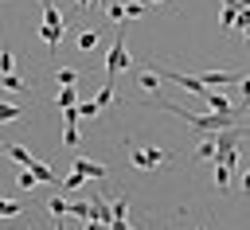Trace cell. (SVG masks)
I'll return each instance as SVG.
<instances>
[{"label": "cell", "instance_id": "obj_16", "mask_svg": "<svg viewBox=\"0 0 250 230\" xmlns=\"http://www.w3.org/2000/svg\"><path fill=\"white\" fill-rule=\"evenodd\" d=\"M55 82H59V90H66V86H74V82H78V70L59 66V70H55Z\"/></svg>", "mask_w": 250, "mask_h": 230}, {"label": "cell", "instance_id": "obj_6", "mask_svg": "<svg viewBox=\"0 0 250 230\" xmlns=\"http://www.w3.org/2000/svg\"><path fill=\"white\" fill-rule=\"evenodd\" d=\"M203 105H207V113H238L234 101H230L227 94H219V90H207V94H203Z\"/></svg>", "mask_w": 250, "mask_h": 230}, {"label": "cell", "instance_id": "obj_37", "mask_svg": "<svg viewBox=\"0 0 250 230\" xmlns=\"http://www.w3.org/2000/svg\"><path fill=\"white\" fill-rule=\"evenodd\" d=\"M43 8H51V0H43Z\"/></svg>", "mask_w": 250, "mask_h": 230}, {"label": "cell", "instance_id": "obj_18", "mask_svg": "<svg viewBox=\"0 0 250 230\" xmlns=\"http://www.w3.org/2000/svg\"><path fill=\"white\" fill-rule=\"evenodd\" d=\"M47 211H51L55 218H62V214H70V199H62V195H55V199H47Z\"/></svg>", "mask_w": 250, "mask_h": 230}, {"label": "cell", "instance_id": "obj_8", "mask_svg": "<svg viewBox=\"0 0 250 230\" xmlns=\"http://www.w3.org/2000/svg\"><path fill=\"white\" fill-rule=\"evenodd\" d=\"M27 172H31V175H35L39 183H62V175H59V172H55L51 164H43V160H35V164H31Z\"/></svg>", "mask_w": 250, "mask_h": 230}, {"label": "cell", "instance_id": "obj_9", "mask_svg": "<svg viewBox=\"0 0 250 230\" xmlns=\"http://www.w3.org/2000/svg\"><path fill=\"white\" fill-rule=\"evenodd\" d=\"M4 156H8V160H16L20 168H31V164H35V156H31L23 144H4Z\"/></svg>", "mask_w": 250, "mask_h": 230}, {"label": "cell", "instance_id": "obj_33", "mask_svg": "<svg viewBox=\"0 0 250 230\" xmlns=\"http://www.w3.org/2000/svg\"><path fill=\"white\" fill-rule=\"evenodd\" d=\"M242 191L250 195V168H246V175H242Z\"/></svg>", "mask_w": 250, "mask_h": 230}, {"label": "cell", "instance_id": "obj_26", "mask_svg": "<svg viewBox=\"0 0 250 230\" xmlns=\"http://www.w3.org/2000/svg\"><path fill=\"white\" fill-rule=\"evenodd\" d=\"M105 16H109L113 23H121V19H125V4H105Z\"/></svg>", "mask_w": 250, "mask_h": 230}, {"label": "cell", "instance_id": "obj_10", "mask_svg": "<svg viewBox=\"0 0 250 230\" xmlns=\"http://www.w3.org/2000/svg\"><path fill=\"white\" fill-rule=\"evenodd\" d=\"M219 156V144H215V133H207L199 144H195V160H215Z\"/></svg>", "mask_w": 250, "mask_h": 230}, {"label": "cell", "instance_id": "obj_22", "mask_svg": "<svg viewBox=\"0 0 250 230\" xmlns=\"http://www.w3.org/2000/svg\"><path fill=\"white\" fill-rule=\"evenodd\" d=\"M234 19H238V8H223V12H219V27H223V31H230Z\"/></svg>", "mask_w": 250, "mask_h": 230}, {"label": "cell", "instance_id": "obj_2", "mask_svg": "<svg viewBox=\"0 0 250 230\" xmlns=\"http://www.w3.org/2000/svg\"><path fill=\"white\" fill-rule=\"evenodd\" d=\"M62 31H66V23H62L59 8H55V4H51V8H43V27H39V35H43L47 51H55V47L62 43Z\"/></svg>", "mask_w": 250, "mask_h": 230}, {"label": "cell", "instance_id": "obj_25", "mask_svg": "<svg viewBox=\"0 0 250 230\" xmlns=\"http://www.w3.org/2000/svg\"><path fill=\"white\" fill-rule=\"evenodd\" d=\"M16 70V55L12 51H0V74H12Z\"/></svg>", "mask_w": 250, "mask_h": 230}, {"label": "cell", "instance_id": "obj_24", "mask_svg": "<svg viewBox=\"0 0 250 230\" xmlns=\"http://www.w3.org/2000/svg\"><path fill=\"white\" fill-rule=\"evenodd\" d=\"M98 113H102V109L94 105V97H90V101H78V117H90V121H94Z\"/></svg>", "mask_w": 250, "mask_h": 230}, {"label": "cell", "instance_id": "obj_30", "mask_svg": "<svg viewBox=\"0 0 250 230\" xmlns=\"http://www.w3.org/2000/svg\"><path fill=\"white\" fill-rule=\"evenodd\" d=\"M137 16H145V4H125V19H137Z\"/></svg>", "mask_w": 250, "mask_h": 230}, {"label": "cell", "instance_id": "obj_35", "mask_svg": "<svg viewBox=\"0 0 250 230\" xmlns=\"http://www.w3.org/2000/svg\"><path fill=\"white\" fill-rule=\"evenodd\" d=\"M109 230H133L129 222H109Z\"/></svg>", "mask_w": 250, "mask_h": 230}, {"label": "cell", "instance_id": "obj_20", "mask_svg": "<svg viewBox=\"0 0 250 230\" xmlns=\"http://www.w3.org/2000/svg\"><path fill=\"white\" fill-rule=\"evenodd\" d=\"M74 47H78V51H82V55H90V51H94V47H98V31H82V35H78V43H74Z\"/></svg>", "mask_w": 250, "mask_h": 230}, {"label": "cell", "instance_id": "obj_4", "mask_svg": "<svg viewBox=\"0 0 250 230\" xmlns=\"http://www.w3.org/2000/svg\"><path fill=\"white\" fill-rule=\"evenodd\" d=\"M168 156L160 152V148H137V144H129V164L137 168V172H152V168H160Z\"/></svg>", "mask_w": 250, "mask_h": 230}, {"label": "cell", "instance_id": "obj_11", "mask_svg": "<svg viewBox=\"0 0 250 230\" xmlns=\"http://www.w3.org/2000/svg\"><path fill=\"white\" fill-rule=\"evenodd\" d=\"M137 86H141V90H148V94H156V86H160V74H156V66L141 70V74H137Z\"/></svg>", "mask_w": 250, "mask_h": 230}, {"label": "cell", "instance_id": "obj_3", "mask_svg": "<svg viewBox=\"0 0 250 230\" xmlns=\"http://www.w3.org/2000/svg\"><path fill=\"white\" fill-rule=\"evenodd\" d=\"M238 129H230V133H215V144H219V156H215V164L219 168H234L238 164Z\"/></svg>", "mask_w": 250, "mask_h": 230}, {"label": "cell", "instance_id": "obj_14", "mask_svg": "<svg viewBox=\"0 0 250 230\" xmlns=\"http://www.w3.org/2000/svg\"><path fill=\"white\" fill-rule=\"evenodd\" d=\"M70 214H74V218L94 222V207H90V199H74V203H70Z\"/></svg>", "mask_w": 250, "mask_h": 230}, {"label": "cell", "instance_id": "obj_21", "mask_svg": "<svg viewBox=\"0 0 250 230\" xmlns=\"http://www.w3.org/2000/svg\"><path fill=\"white\" fill-rule=\"evenodd\" d=\"M0 86H4V90H12V94H23V90H27V82H23V78H16V74H0Z\"/></svg>", "mask_w": 250, "mask_h": 230}, {"label": "cell", "instance_id": "obj_36", "mask_svg": "<svg viewBox=\"0 0 250 230\" xmlns=\"http://www.w3.org/2000/svg\"><path fill=\"white\" fill-rule=\"evenodd\" d=\"M238 117H250V105H246V109H238Z\"/></svg>", "mask_w": 250, "mask_h": 230}, {"label": "cell", "instance_id": "obj_23", "mask_svg": "<svg viewBox=\"0 0 250 230\" xmlns=\"http://www.w3.org/2000/svg\"><path fill=\"white\" fill-rule=\"evenodd\" d=\"M215 187H219V191L230 187V168H219V164H215Z\"/></svg>", "mask_w": 250, "mask_h": 230}, {"label": "cell", "instance_id": "obj_27", "mask_svg": "<svg viewBox=\"0 0 250 230\" xmlns=\"http://www.w3.org/2000/svg\"><path fill=\"white\" fill-rule=\"evenodd\" d=\"M62 140H66V144L74 148V144L82 140V133H78V125H66V129H62Z\"/></svg>", "mask_w": 250, "mask_h": 230}, {"label": "cell", "instance_id": "obj_38", "mask_svg": "<svg viewBox=\"0 0 250 230\" xmlns=\"http://www.w3.org/2000/svg\"><path fill=\"white\" fill-rule=\"evenodd\" d=\"M246 43H250V31H246Z\"/></svg>", "mask_w": 250, "mask_h": 230}, {"label": "cell", "instance_id": "obj_29", "mask_svg": "<svg viewBox=\"0 0 250 230\" xmlns=\"http://www.w3.org/2000/svg\"><path fill=\"white\" fill-rule=\"evenodd\" d=\"M62 187H66V191L82 187V175H78V172H66V175H62Z\"/></svg>", "mask_w": 250, "mask_h": 230}, {"label": "cell", "instance_id": "obj_1", "mask_svg": "<svg viewBox=\"0 0 250 230\" xmlns=\"http://www.w3.org/2000/svg\"><path fill=\"white\" fill-rule=\"evenodd\" d=\"M133 62V55H129V47H125V27L117 23V39H113V47H109V58H105V78L113 82L125 66Z\"/></svg>", "mask_w": 250, "mask_h": 230}, {"label": "cell", "instance_id": "obj_13", "mask_svg": "<svg viewBox=\"0 0 250 230\" xmlns=\"http://www.w3.org/2000/svg\"><path fill=\"white\" fill-rule=\"evenodd\" d=\"M55 105H59V109H74V105H78V90H74V86H66V90H59V97H55Z\"/></svg>", "mask_w": 250, "mask_h": 230}, {"label": "cell", "instance_id": "obj_17", "mask_svg": "<svg viewBox=\"0 0 250 230\" xmlns=\"http://www.w3.org/2000/svg\"><path fill=\"white\" fill-rule=\"evenodd\" d=\"M94 105H98V109H105V105H113V82H109V78H105V86H102V90L94 94Z\"/></svg>", "mask_w": 250, "mask_h": 230}, {"label": "cell", "instance_id": "obj_28", "mask_svg": "<svg viewBox=\"0 0 250 230\" xmlns=\"http://www.w3.org/2000/svg\"><path fill=\"white\" fill-rule=\"evenodd\" d=\"M16 183H20V187H23V191H31V187H35V183H39V179H35V175H31V172H27V168H23V172H20V175H16Z\"/></svg>", "mask_w": 250, "mask_h": 230}, {"label": "cell", "instance_id": "obj_41", "mask_svg": "<svg viewBox=\"0 0 250 230\" xmlns=\"http://www.w3.org/2000/svg\"><path fill=\"white\" fill-rule=\"evenodd\" d=\"M0 152H4V144H0Z\"/></svg>", "mask_w": 250, "mask_h": 230}, {"label": "cell", "instance_id": "obj_19", "mask_svg": "<svg viewBox=\"0 0 250 230\" xmlns=\"http://www.w3.org/2000/svg\"><path fill=\"white\" fill-rule=\"evenodd\" d=\"M16 214H23V203H16V199H4V195H0V218H16Z\"/></svg>", "mask_w": 250, "mask_h": 230}, {"label": "cell", "instance_id": "obj_39", "mask_svg": "<svg viewBox=\"0 0 250 230\" xmlns=\"http://www.w3.org/2000/svg\"><path fill=\"white\" fill-rule=\"evenodd\" d=\"M55 230H62V222H59V226H55Z\"/></svg>", "mask_w": 250, "mask_h": 230}, {"label": "cell", "instance_id": "obj_15", "mask_svg": "<svg viewBox=\"0 0 250 230\" xmlns=\"http://www.w3.org/2000/svg\"><path fill=\"white\" fill-rule=\"evenodd\" d=\"M109 207H113V222H129V199L125 195L109 199Z\"/></svg>", "mask_w": 250, "mask_h": 230}, {"label": "cell", "instance_id": "obj_12", "mask_svg": "<svg viewBox=\"0 0 250 230\" xmlns=\"http://www.w3.org/2000/svg\"><path fill=\"white\" fill-rule=\"evenodd\" d=\"M20 117H23V105H16V101H0V125L20 121Z\"/></svg>", "mask_w": 250, "mask_h": 230}, {"label": "cell", "instance_id": "obj_5", "mask_svg": "<svg viewBox=\"0 0 250 230\" xmlns=\"http://www.w3.org/2000/svg\"><path fill=\"white\" fill-rule=\"evenodd\" d=\"M199 82H203L207 90H219V86L242 82V74H238V70H203V74H199Z\"/></svg>", "mask_w": 250, "mask_h": 230}, {"label": "cell", "instance_id": "obj_31", "mask_svg": "<svg viewBox=\"0 0 250 230\" xmlns=\"http://www.w3.org/2000/svg\"><path fill=\"white\" fill-rule=\"evenodd\" d=\"M238 86H242V97H246V105H250V78H242Z\"/></svg>", "mask_w": 250, "mask_h": 230}, {"label": "cell", "instance_id": "obj_40", "mask_svg": "<svg viewBox=\"0 0 250 230\" xmlns=\"http://www.w3.org/2000/svg\"><path fill=\"white\" fill-rule=\"evenodd\" d=\"M152 4H164V0H152Z\"/></svg>", "mask_w": 250, "mask_h": 230}, {"label": "cell", "instance_id": "obj_34", "mask_svg": "<svg viewBox=\"0 0 250 230\" xmlns=\"http://www.w3.org/2000/svg\"><path fill=\"white\" fill-rule=\"evenodd\" d=\"M82 230H109V226H102V222H86Z\"/></svg>", "mask_w": 250, "mask_h": 230}, {"label": "cell", "instance_id": "obj_32", "mask_svg": "<svg viewBox=\"0 0 250 230\" xmlns=\"http://www.w3.org/2000/svg\"><path fill=\"white\" fill-rule=\"evenodd\" d=\"M74 12H82V16H86V12H90V0H74Z\"/></svg>", "mask_w": 250, "mask_h": 230}, {"label": "cell", "instance_id": "obj_7", "mask_svg": "<svg viewBox=\"0 0 250 230\" xmlns=\"http://www.w3.org/2000/svg\"><path fill=\"white\" fill-rule=\"evenodd\" d=\"M70 168H74L82 179H105V164H98V160H86V156H78Z\"/></svg>", "mask_w": 250, "mask_h": 230}]
</instances>
